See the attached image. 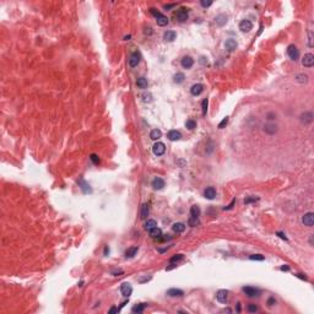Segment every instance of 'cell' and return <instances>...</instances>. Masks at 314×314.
Listing matches in <instances>:
<instances>
[{
  "label": "cell",
  "mask_w": 314,
  "mask_h": 314,
  "mask_svg": "<svg viewBox=\"0 0 314 314\" xmlns=\"http://www.w3.org/2000/svg\"><path fill=\"white\" fill-rule=\"evenodd\" d=\"M267 304H269L270 307L271 306H274V304H276V301H275V298H269V300H267Z\"/></svg>",
  "instance_id": "47"
},
{
  "label": "cell",
  "mask_w": 314,
  "mask_h": 314,
  "mask_svg": "<svg viewBox=\"0 0 314 314\" xmlns=\"http://www.w3.org/2000/svg\"><path fill=\"white\" fill-rule=\"evenodd\" d=\"M172 229H173V232H176V233H182L185 229V225L182 222H177L172 226Z\"/></svg>",
  "instance_id": "21"
},
{
  "label": "cell",
  "mask_w": 314,
  "mask_h": 314,
  "mask_svg": "<svg viewBox=\"0 0 314 314\" xmlns=\"http://www.w3.org/2000/svg\"><path fill=\"white\" fill-rule=\"evenodd\" d=\"M204 90V86L201 84H195L192 86V89H190V92H192V95L193 96H199L200 93L203 92Z\"/></svg>",
  "instance_id": "14"
},
{
  "label": "cell",
  "mask_w": 314,
  "mask_h": 314,
  "mask_svg": "<svg viewBox=\"0 0 314 314\" xmlns=\"http://www.w3.org/2000/svg\"><path fill=\"white\" fill-rule=\"evenodd\" d=\"M234 204H236V199H233L232 201H231V204H229V205H227V206H226V208H223V210L226 211V210H231V209H233Z\"/></svg>",
  "instance_id": "44"
},
{
  "label": "cell",
  "mask_w": 314,
  "mask_h": 314,
  "mask_svg": "<svg viewBox=\"0 0 314 314\" xmlns=\"http://www.w3.org/2000/svg\"><path fill=\"white\" fill-rule=\"evenodd\" d=\"M150 236L152 237V238H157V239H159V238H161V236H162V231L159 229V228H157V227H155L153 229L150 231Z\"/></svg>",
  "instance_id": "26"
},
{
  "label": "cell",
  "mask_w": 314,
  "mask_h": 314,
  "mask_svg": "<svg viewBox=\"0 0 314 314\" xmlns=\"http://www.w3.org/2000/svg\"><path fill=\"white\" fill-rule=\"evenodd\" d=\"M167 295L171 297H181V296H183V291L178 290V288H169L167 291Z\"/></svg>",
  "instance_id": "22"
},
{
  "label": "cell",
  "mask_w": 314,
  "mask_h": 314,
  "mask_svg": "<svg viewBox=\"0 0 314 314\" xmlns=\"http://www.w3.org/2000/svg\"><path fill=\"white\" fill-rule=\"evenodd\" d=\"M308 36H309V43H308V44H309V47H313L314 43H313V32H312V31L308 32Z\"/></svg>",
  "instance_id": "46"
},
{
  "label": "cell",
  "mask_w": 314,
  "mask_h": 314,
  "mask_svg": "<svg viewBox=\"0 0 314 314\" xmlns=\"http://www.w3.org/2000/svg\"><path fill=\"white\" fill-rule=\"evenodd\" d=\"M225 47L227 48L228 50H231V52H232V50L237 49V47H238V43H237V41H236V39L229 38V39H227V41H226V42H225Z\"/></svg>",
  "instance_id": "11"
},
{
  "label": "cell",
  "mask_w": 314,
  "mask_h": 314,
  "mask_svg": "<svg viewBox=\"0 0 314 314\" xmlns=\"http://www.w3.org/2000/svg\"><path fill=\"white\" fill-rule=\"evenodd\" d=\"M251 28H253V23H251L249 20H243V21L239 23V30L242 32H249Z\"/></svg>",
  "instance_id": "10"
},
{
  "label": "cell",
  "mask_w": 314,
  "mask_h": 314,
  "mask_svg": "<svg viewBox=\"0 0 314 314\" xmlns=\"http://www.w3.org/2000/svg\"><path fill=\"white\" fill-rule=\"evenodd\" d=\"M145 308H146L145 303H140V304H137V306H135L133 308V312L134 313H141V312L145 311Z\"/></svg>",
  "instance_id": "32"
},
{
  "label": "cell",
  "mask_w": 314,
  "mask_h": 314,
  "mask_svg": "<svg viewBox=\"0 0 314 314\" xmlns=\"http://www.w3.org/2000/svg\"><path fill=\"white\" fill-rule=\"evenodd\" d=\"M78 183H79V187L82 189V192H84V193L87 194V193H91L92 192V189L90 188V185L87 184L84 179H80V181H78Z\"/></svg>",
  "instance_id": "20"
},
{
  "label": "cell",
  "mask_w": 314,
  "mask_h": 314,
  "mask_svg": "<svg viewBox=\"0 0 314 314\" xmlns=\"http://www.w3.org/2000/svg\"><path fill=\"white\" fill-rule=\"evenodd\" d=\"M297 81L301 82V84H303V82H307L308 81V76L304 75V74H300V75L297 76Z\"/></svg>",
  "instance_id": "38"
},
{
  "label": "cell",
  "mask_w": 314,
  "mask_h": 314,
  "mask_svg": "<svg viewBox=\"0 0 314 314\" xmlns=\"http://www.w3.org/2000/svg\"><path fill=\"white\" fill-rule=\"evenodd\" d=\"M152 187H153V189H156V190H161L164 187V181H163L162 178L156 177L152 181Z\"/></svg>",
  "instance_id": "13"
},
{
  "label": "cell",
  "mask_w": 314,
  "mask_h": 314,
  "mask_svg": "<svg viewBox=\"0 0 314 314\" xmlns=\"http://www.w3.org/2000/svg\"><path fill=\"white\" fill-rule=\"evenodd\" d=\"M264 131L269 135H274V134L277 133V125L275 124H265L264 125Z\"/></svg>",
  "instance_id": "18"
},
{
  "label": "cell",
  "mask_w": 314,
  "mask_h": 314,
  "mask_svg": "<svg viewBox=\"0 0 314 314\" xmlns=\"http://www.w3.org/2000/svg\"><path fill=\"white\" fill-rule=\"evenodd\" d=\"M120 292H122V295L124 296V297H128V298H129L130 295L133 293V287H131V285L129 284V282H124V284H122V286H120Z\"/></svg>",
  "instance_id": "5"
},
{
  "label": "cell",
  "mask_w": 314,
  "mask_h": 314,
  "mask_svg": "<svg viewBox=\"0 0 314 314\" xmlns=\"http://www.w3.org/2000/svg\"><path fill=\"white\" fill-rule=\"evenodd\" d=\"M120 309H118V308H115V307H113V308H111V311H109V313H118L119 312Z\"/></svg>",
  "instance_id": "50"
},
{
  "label": "cell",
  "mask_w": 314,
  "mask_h": 314,
  "mask_svg": "<svg viewBox=\"0 0 314 314\" xmlns=\"http://www.w3.org/2000/svg\"><path fill=\"white\" fill-rule=\"evenodd\" d=\"M287 54L292 60H297L298 58H300V50L297 49V47L295 44H291V45H288L287 47Z\"/></svg>",
  "instance_id": "2"
},
{
  "label": "cell",
  "mask_w": 314,
  "mask_h": 314,
  "mask_svg": "<svg viewBox=\"0 0 314 314\" xmlns=\"http://www.w3.org/2000/svg\"><path fill=\"white\" fill-rule=\"evenodd\" d=\"M152 151L156 156H162L164 153V151H166V146H164L163 142H156L152 147Z\"/></svg>",
  "instance_id": "6"
},
{
  "label": "cell",
  "mask_w": 314,
  "mask_h": 314,
  "mask_svg": "<svg viewBox=\"0 0 314 314\" xmlns=\"http://www.w3.org/2000/svg\"><path fill=\"white\" fill-rule=\"evenodd\" d=\"M281 270H286V271H288V270H290V267H288V266H282Z\"/></svg>",
  "instance_id": "53"
},
{
  "label": "cell",
  "mask_w": 314,
  "mask_h": 314,
  "mask_svg": "<svg viewBox=\"0 0 314 314\" xmlns=\"http://www.w3.org/2000/svg\"><path fill=\"white\" fill-rule=\"evenodd\" d=\"M190 214H192V216L199 217V215H200V209H199V206H197V205L192 206V209H190Z\"/></svg>",
  "instance_id": "36"
},
{
  "label": "cell",
  "mask_w": 314,
  "mask_h": 314,
  "mask_svg": "<svg viewBox=\"0 0 314 314\" xmlns=\"http://www.w3.org/2000/svg\"><path fill=\"white\" fill-rule=\"evenodd\" d=\"M243 292L245 293L248 297H256V296H259L260 295V291L258 290V288H255V287H250V286H247L243 288Z\"/></svg>",
  "instance_id": "8"
},
{
  "label": "cell",
  "mask_w": 314,
  "mask_h": 314,
  "mask_svg": "<svg viewBox=\"0 0 314 314\" xmlns=\"http://www.w3.org/2000/svg\"><path fill=\"white\" fill-rule=\"evenodd\" d=\"M136 85L139 89H146L147 87V80L145 78H139L136 80Z\"/></svg>",
  "instance_id": "29"
},
{
  "label": "cell",
  "mask_w": 314,
  "mask_h": 314,
  "mask_svg": "<svg viewBox=\"0 0 314 314\" xmlns=\"http://www.w3.org/2000/svg\"><path fill=\"white\" fill-rule=\"evenodd\" d=\"M185 126H187L189 130H193V129L197 128V122L193 120V119H188L187 122H185Z\"/></svg>",
  "instance_id": "33"
},
{
  "label": "cell",
  "mask_w": 314,
  "mask_h": 314,
  "mask_svg": "<svg viewBox=\"0 0 314 314\" xmlns=\"http://www.w3.org/2000/svg\"><path fill=\"white\" fill-rule=\"evenodd\" d=\"M136 253H137V247H131V248L126 249L125 256H126V258H133V256H135Z\"/></svg>",
  "instance_id": "28"
},
{
  "label": "cell",
  "mask_w": 314,
  "mask_h": 314,
  "mask_svg": "<svg viewBox=\"0 0 314 314\" xmlns=\"http://www.w3.org/2000/svg\"><path fill=\"white\" fill-rule=\"evenodd\" d=\"M90 158H91V161L93 162L95 164H98L100 163V157L97 156V155H95V153H92V155L90 156Z\"/></svg>",
  "instance_id": "41"
},
{
  "label": "cell",
  "mask_w": 314,
  "mask_h": 314,
  "mask_svg": "<svg viewBox=\"0 0 314 314\" xmlns=\"http://www.w3.org/2000/svg\"><path fill=\"white\" fill-rule=\"evenodd\" d=\"M248 312H250V313L258 312V307H256L255 304H249V306H248Z\"/></svg>",
  "instance_id": "42"
},
{
  "label": "cell",
  "mask_w": 314,
  "mask_h": 314,
  "mask_svg": "<svg viewBox=\"0 0 314 314\" xmlns=\"http://www.w3.org/2000/svg\"><path fill=\"white\" fill-rule=\"evenodd\" d=\"M226 22H227V16H226V15L221 14V15H218V16L216 17V23H217L218 26H223Z\"/></svg>",
  "instance_id": "27"
},
{
  "label": "cell",
  "mask_w": 314,
  "mask_h": 314,
  "mask_svg": "<svg viewBox=\"0 0 314 314\" xmlns=\"http://www.w3.org/2000/svg\"><path fill=\"white\" fill-rule=\"evenodd\" d=\"M161 136H162V133H161V130H158V129H153L150 133V137L152 139V140H158Z\"/></svg>",
  "instance_id": "30"
},
{
  "label": "cell",
  "mask_w": 314,
  "mask_h": 314,
  "mask_svg": "<svg viewBox=\"0 0 314 314\" xmlns=\"http://www.w3.org/2000/svg\"><path fill=\"white\" fill-rule=\"evenodd\" d=\"M140 59H141V55L139 52H133L131 55H130V58H129V65L131 66V68H135V66L139 65V63H140Z\"/></svg>",
  "instance_id": "3"
},
{
  "label": "cell",
  "mask_w": 314,
  "mask_h": 314,
  "mask_svg": "<svg viewBox=\"0 0 314 314\" xmlns=\"http://www.w3.org/2000/svg\"><path fill=\"white\" fill-rule=\"evenodd\" d=\"M142 97H144V101H145V102H151V101H152V98H151V95H150V93H147V95H146V93H144V95H142Z\"/></svg>",
  "instance_id": "45"
},
{
  "label": "cell",
  "mask_w": 314,
  "mask_h": 314,
  "mask_svg": "<svg viewBox=\"0 0 314 314\" xmlns=\"http://www.w3.org/2000/svg\"><path fill=\"white\" fill-rule=\"evenodd\" d=\"M144 226H145V229L146 231H151V229H153L155 227H157V222H156L155 220H147Z\"/></svg>",
  "instance_id": "24"
},
{
  "label": "cell",
  "mask_w": 314,
  "mask_h": 314,
  "mask_svg": "<svg viewBox=\"0 0 314 314\" xmlns=\"http://www.w3.org/2000/svg\"><path fill=\"white\" fill-rule=\"evenodd\" d=\"M256 200H258V198H248V199L244 200V203H245V204H249V203H251V201H256Z\"/></svg>",
  "instance_id": "48"
},
{
  "label": "cell",
  "mask_w": 314,
  "mask_h": 314,
  "mask_svg": "<svg viewBox=\"0 0 314 314\" xmlns=\"http://www.w3.org/2000/svg\"><path fill=\"white\" fill-rule=\"evenodd\" d=\"M188 11L187 10H185L184 8H182V9H179L178 11H177V14H176V17L178 19V21H181V22H184V21H187L188 20Z\"/></svg>",
  "instance_id": "9"
},
{
  "label": "cell",
  "mask_w": 314,
  "mask_h": 314,
  "mask_svg": "<svg viewBox=\"0 0 314 314\" xmlns=\"http://www.w3.org/2000/svg\"><path fill=\"white\" fill-rule=\"evenodd\" d=\"M314 64V55L312 53H307L304 55V58L302 59V65L306 68H312Z\"/></svg>",
  "instance_id": "7"
},
{
  "label": "cell",
  "mask_w": 314,
  "mask_h": 314,
  "mask_svg": "<svg viewBox=\"0 0 314 314\" xmlns=\"http://www.w3.org/2000/svg\"><path fill=\"white\" fill-rule=\"evenodd\" d=\"M302 222L304 226H308V227H312L314 225V214L313 212H307L303 215L302 217Z\"/></svg>",
  "instance_id": "4"
},
{
  "label": "cell",
  "mask_w": 314,
  "mask_h": 314,
  "mask_svg": "<svg viewBox=\"0 0 314 314\" xmlns=\"http://www.w3.org/2000/svg\"><path fill=\"white\" fill-rule=\"evenodd\" d=\"M183 258H184L183 254H177V255H174L173 258H171L169 261H171V264H178L181 260H183Z\"/></svg>",
  "instance_id": "35"
},
{
  "label": "cell",
  "mask_w": 314,
  "mask_h": 314,
  "mask_svg": "<svg viewBox=\"0 0 314 314\" xmlns=\"http://www.w3.org/2000/svg\"><path fill=\"white\" fill-rule=\"evenodd\" d=\"M188 223H189V226H192V227H195V226H198V225L200 223L199 217H195V216H190L189 220H188Z\"/></svg>",
  "instance_id": "31"
},
{
  "label": "cell",
  "mask_w": 314,
  "mask_h": 314,
  "mask_svg": "<svg viewBox=\"0 0 314 314\" xmlns=\"http://www.w3.org/2000/svg\"><path fill=\"white\" fill-rule=\"evenodd\" d=\"M275 118H276V115L274 113H269V114H267V119L269 120H272V119H275Z\"/></svg>",
  "instance_id": "49"
},
{
  "label": "cell",
  "mask_w": 314,
  "mask_h": 314,
  "mask_svg": "<svg viewBox=\"0 0 314 314\" xmlns=\"http://www.w3.org/2000/svg\"><path fill=\"white\" fill-rule=\"evenodd\" d=\"M301 122L304 123V124H309V123L313 122V113L312 112H306L301 115Z\"/></svg>",
  "instance_id": "12"
},
{
  "label": "cell",
  "mask_w": 314,
  "mask_h": 314,
  "mask_svg": "<svg viewBox=\"0 0 314 314\" xmlns=\"http://www.w3.org/2000/svg\"><path fill=\"white\" fill-rule=\"evenodd\" d=\"M173 79H174V82H177V84H182V82L184 81V79H185V76L182 73H178V74L174 75Z\"/></svg>",
  "instance_id": "34"
},
{
  "label": "cell",
  "mask_w": 314,
  "mask_h": 314,
  "mask_svg": "<svg viewBox=\"0 0 314 314\" xmlns=\"http://www.w3.org/2000/svg\"><path fill=\"white\" fill-rule=\"evenodd\" d=\"M151 14L156 17V21H157V25H158V26H162V27H163V26H166V25L168 23V19H167V16H164V15H162L161 12L156 11V9H151Z\"/></svg>",
  "instance_id": "1"
},
{
  "label": "cell",
  "mask_w": 314,
  "mask_h": 314,
  "mask_svg": "<svg viewBox=\"0 0 314 314\" xmlns=\"http://www.w3.org/2000/svg\"><path fill=\"white\" fill-rule=\"evenodd\" d=\"M227 124H228V117H226V118H223V119H222V122L218 124V129H223V128L227 125Z\"/></svg>",
  "instance_id": "39"
},
{
  "label": "cell",
  "mask_w": 314,
  "mask_h": 314,
  "mask_svg": "<svg viewBox=\"0 0 314 314\" xmlns=\"http://www.w3.org/2000/svg\"><path fill=\"white\" fill-rule=\"evenodd\" d=\"M277 236H280L282 239H285V240H287V238H286V236L284 234V233H281V232H277Z\"/></svg>",
  "instance_id": "51"
},
{
  "label": "cell",
  "mask_w": 314,
  "mask_h": 314,
  "mask_svg": "<svg viewBox=\"0 0 314 314\" xmlns=\"http://www.w3.org/2000/svg\"><path fill=\"white\" fill-rule=\"evenodd\" d=\"M193 64H194V60L190 56H184L182 59V66L184 69H190L193 66Z\"/></svg>",
  "instance_id": "19"
},
{
  "label": "cell",
  "mask_w": 314,
  "mask_h": 314,
  "mask_svg": "<svg viewBox=\"0 0 314 314\" xmlns=\"http://www.w3.org/2000/svg\"><path fill=\"white\" fill-rule=\"evenodd\" d=\"M250 259L251 260H264V255H261V254H253V255H250Z\"/></svg>",
  "instance_id": "40"
},
{
  "label": "cell",
  "mask_w": 314,
  "mask_h": 314,
  "mask_svg": "<svg viewBox=\"0 0 314 314\" xmlns=\"http://www.w3.org/2000/svg\"><path fill=\"white\" fill-rule=\"evenodd\" d=\"M176 32H174V31H167L166 33H164V36H163V38L167 41V42H172V41H174L176 39Z\"/></svg>",
  "instance_id": "23"
},
{
  "label": "cell",
  "mask_w": 314,
  "mask_h": 314,
  "mask_svg": "<svg viewBox=\"0 0 314 314\" xmlns=\"http://www.w3.org/2000/svg\"><path fill=\"white\" fill-rule=\"evenodd\" d=\"M174 6V4H169V5H164V9H171Z\"/></svg>",
  "instance_id": "52"
},
{
  "label": "cell",
  "mask_w": 314,
  "mask_h": 314,
  "mask_svg": "<svg viewBox=\"0 0 314 314\" xmlns=\"http://www.w3.org/2000/svg\"><path fill=\"white\" fill-rule=\"evenodd\" d=\"M148 216V205L147 204H142L141 206V211H140V217L142 220H145Z\"/></svg>",
  "instance_id": "25"
},
{
  "label": "cell",
  "mask_w": 314,
  "mask_h": 314,
  "mask_svg": "<svg viewBox=\"0 0 314 314\" xmlns=\"http://www.w3.org/2000/svg\"><path fill=\"white\" fill-rule=\"evenodd\" d=\"M201 6L203 8H209V6H211V5H212V1H211V0H209V1H205V0H201Z\"/></svg>",
  "instance_id": "43"
},
{
  "label": "cell",
  "mask_w": 314,
  "mask_h": 314,
  "mask_svg": "<svg viewBox=\"0 0 314 314\" xmlns=\"http://www.w3.org/2000/svg\"><path fill=\"white\" fill-rule=\"evenodd\" d=\"M208 106H209V101H208V98H205L203 101V103H201V109H203V115L204 117L206 115V113H208Z\"/></svg>",
  "instance_id": "37"
},
{
  "label": "cell",
  "mask_w": 314,
  "mask_h": 314,
  "mask_svg": "<svg viewBox=\"0 0 314 314\" xmlns=\"http://www.w3.org/2000/svg\"><path fill=\"white\" fill-rule=\"evenodd\" d=\"M204 195H205V198L209 199V200H212L215 197H216V190L214 187H209L205 189V192H204Z\"/></svg>",
  "instance_id": "17"
},
{
  "label": "cell",
  "mask_w": 314,
  "mask_h": 314,
  "mask_svg": "<svg viewBox=\"0 0 314 314\" xmlns=\"http://www.w3.org/2000/svg\"><path fill=\"white\" fill-rule=\"evenodd\" d=\"M227 297H228V293H227V291H225V290H220L217 292V295H216V298H217V301L220 303H226V301H227Z\"/></svg>",
  "instance_id": "15"
},
{
  "label": "cell",
  "mask_w": 314,
  "mask_h": 314,
  "mask_svg": "<svg viewBox=\"0 0 314 314\" xmlns=\"http://www.w3.org/2000/svg\"><path fill=\"white\" fill-rule=\"evenodd\" d=\"M167 137H168V139H169V140H171V141H178L179 139L182 137V134L179 133L178 130H171V131L168 133Z\"/></svg>",
  "instance_id": "16"
}]
</instances>
